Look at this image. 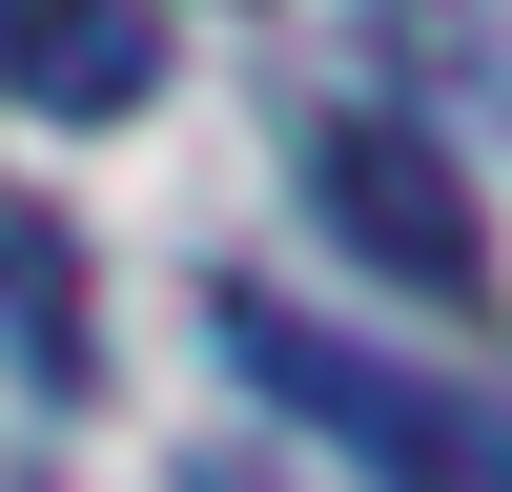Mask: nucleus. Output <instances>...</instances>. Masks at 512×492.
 <instances>
[{"mask_svg":"<svg viewBox=\"0 0 512 492\" xmlns=\"http://www.w3.org/2000/svg\"><path fill=\"white\" fill-rule=\"evenodd\" d=\"M205 328H226V369L267 410H308V431L369 451L390 492H512V431H492L472 390H431V369H390V349H328L287 287H205Z\"/></svg>","mask_w":512,"mask_h":492,"instance_id":"f257e3e1","label":"nucleus"},{"mask_svg":"<svg viewBox=\"0 0 512 492\" xmlns=\"http://www.w3.org/2000/svg\"><path fill=\"white\" fill-rule=\"evenodd\" d=\"M308 205H328V246H369V267L431 287V308H472V287H492L472 185H451V144H410V123H308Z\"/></svg>","mask_w":512,"mask_h":492,"instance_id":"f03ea898","label":"nucleus"},{"mask_svg":"<svg viewBox=\"0 0 512 492\" xmlns=\"http://www.w3.org/2000/svg\"><path fill=\"white\" fill-rule=\"evenodd\" d=\"M144 82H164V0H0V103L123 123Z\"/></svg>","mask_w":512,"mask_h":492,"instance_id":"7ed1b4c3","label":"nucleus"},{"mask_svg":"<svg viewBox=\"0 0 512 492\" xmlns=\"http://www.w3.org/2000/svg\"><path fill=\"white\" fill-rule=\"evenodd\" d=\"M62 226H0V308H41V390H82V328H62Z\"/></svg>","mask_w":512,"mask_h":492,"instance_id":"20e7f679","label":"nucleus"}]
</instances>
